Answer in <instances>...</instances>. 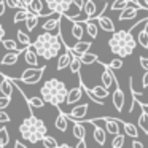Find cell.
<instances>
[{
  "mask_svg": "<svg viewBox=\"0 0 148 148\" xmlns=\"http://www.w3.org/2000/svg\"><path fill=\"white\" fill-rule=\"evenodd\" d=\"M91 46H92L91 42H83V40H80V42H77L75 45L70 46V51L73 53V54H77V56H81V54H84L86 51H89Z\"/></svg>",
  "mask_w": 148,
  "mask_h": 148,
  "instance_id": "ac0fdd59",
  "label": "cell"
},
{
  "mask_svg": "<svg viewBox=\"0 0 148 148\" xmlns=\"http://www.w3.org/2000/svg\"><path fill=\"white\" fill-rule=\"evenodd\" d=\"M73 3H75V7L78 8V10H83L84 8V3H86V0H73Z\"/></svg>",
  "mask_w": 148,
  "mask_h": 148,
  "instance_id": "bcb514c9",
  "label": "cell"
},
{
  "mask_svg": "<svg viewBox=\"0 0 148 148\" xmlns=\"http://www.w3.org/2000/svg\"><path fill=\"white\" fill-rule=\"evenodd\" d=\"M84 147H86V142H84V140H78L77 148H84Z\"/></svg>",
  "mask_w": 148,
  "mask_h": 148,
  "instance_id": "f5cc1de1",
  "label": "cell"
},
{
  "mask_svg": "<svg viewBox=\"0 0 148 148\" xmlns=\"http://www.w3.org/2000/svg\"><path fill=\"white\" fill-rule=\"evenodd\" d=\"M29 10L32 11V13H37L42 16V11H43V2L42 0H32V3H30Z\"/></svg>",
  "mask_w": 148,
  "mask_h": 148,
  "instance_id": "f35d334b",
  "label": "cell"
},
{
  "mask_svg": "<svg viewBox=\"0 0 148 148\" xmlns=\"http://www.w3.org/2000/svg\"><path fill=\"white\" fill-rule=\"evenodd\" d=\"M83 11H84V16H86L88 19H92V18L97 14V5H96V2H94V0H86Z\"/></svg>",
  "mask_w": 148,
  "mask_h": 148,
  "instance_id": "603a6c76",
  "label": "cell"
},
{
  "mask_svg": "<svg viewBox=\"0 0 148 148\" xmlns=\"http://www.w3.org/2000/svg\"><path fill=\"white\" fill-rule=\"evenodd\" d=\"M137 40L132 35V29L129 30H118V32H113L112 38L108 40V46L110 51L113 54L119 56V58H127L134 53V49L137 48Z\"/></svg>",
  "mask_w": 148,
  "mask_h": 148,
  "instance_id": "7a4b0ae2",
  "label": "cell"
},
{
  "mask_svg": "<svg viewBox=\"0 0 148 148\" xmlns=\"http://www.w3.org/2000/svg\"><path fill=\"white\" fill-rule=\"evenodd\" d=\"M10 103H11V97H8V96L0 97V110H5Z\"/></svg>",
  "mask_w": 148,
  "mask_h": 148,
  "instance_id": "ee69618b",
  "label": "cell"
},
{
  "mask_svg": "<svg viewBox=\"0 0 148 148\" xmlns=\"http://www.w3.org/2000/svg\"><path fill=\"white\" fill-rule=\"evenodd\" d=\"M123 129H124V134L127 137H132V138L138 137V127L132 123H123Z\"/></svg>",
  "mask_w": 148,
  "mask_h": 148,
  "instance_id": "f546056e",
  "label": "cell"
},
{
  "mask_svg": "<svg viewBox=\"0 0 148 148\" xmlns=\"http://www.w3.org/2000/svg\"><path fill=\"white\" fill-rule=\"evenodd\" d=\"M24 54V61H26V64H29L30 67H38V53H37L35 46H34V43H30V45L26 46V49L23 51Z\"/></svg>",
  "mask_w": 148,
  "mask_h": 148,
  "instance_id": "9c48e42d",
  "label": "cell"
},
{
  "mask_svg": "<svg viewBox=\"0 0 148 148\" xmlns=\"http://www.w3.org/2000/svg\"><path fill=\"white\" fill-rule=\"evenodd\" d=\"M34 46H35L40 58L49 61V59H54L61 54L62 48L65 46V42L62 38L61 32L54 34V32H45L43 30V34L37 35Z\"/></svg>",
  "mask_w": 148,
  "mask_h": 148,
  "instance_id": "6da1fadb",
  "label": "cell"
},
{
  "mask_svg": "<svg viewBox=\"0 0 148 148\" xmlns=\"http://www.w3.org/2000/svg\"><path fill=\"white\" fill-rule=\"evenodd\" d=\"M142 8L143 7H142L140 3H137V2H131V3L121 11V14H119V21H129V19L137 18L138 10H142Z\"/></svg>",
  "mask_w": 148,
  "mask_h": 148,
  "instance_id": "ba28073f",
  "label": "cell"
},
{
  "mask_svg": "<svg viewBox=\"0 0 148 148\" xmlns=\"http://www.w3.org/2000/svg\"><path fill=\"white\" fill-rule=\"evenodd\" d=\"M84 32H86V24H84V23H73V24H72L70 34H72V37H73L77 42H80V40L83 38Z\"/></svg>",
  "mask_w": 148,
  "mask_h": 148,
  "instance_id": "d6986e66",
  "label": "cell"
},
{
  "mask_svg": "<svg viewBox=\"0 0 148 148\" xmlns=\"http://www.w3.org/2000/svg\"><path fill=\"white\" fill-rule=\"evenodd\" d=\"M112 100H113V107L116 108V112H123V107H124V92L118 86V81L115 83V91H113Z\"/></svg>",
  "mask_w": 148,
  "mask_h": 148,
  "instance_id": "7c38bea8",
  "label": "cell"
},
{
  "mask_svg": "<svg viewBox=\"0 0 148 148\" xmlns=\"http://www.w3.org/2000/svg\"><path fill=\"white\" fill-rule=\"evenodd\" d=\"M88 108H89V105H88V103L77 105L75 108H72L70 112H67V116H69L70 119H73V121H77V119L83 121V118L86 116V113H88Z\"/></svg>",
  "mask_w": 148,
  "mask_h": 148,
  "instance_id": "4fadbf2b",
  "label": "cell"
},
{
  "mask_svg": "<svg viewBox=\"0 0 148 148\" xmlns=\"http://www.w3.org/2000/svg\"><path fill=\"white\" fill-rule=\"evenodd\" d=\"M70 61H72V51L70 48L69 49H64V53L58 56V70H64L65 67L70 65Z\"/></svg>",
  "mask_w": 148,
  "mask_h": 148,
  "instance_id": "e0dca14e",
  "label": "cell"
},
{
  "mask_svg": "<svg viewBox=\"0 0 148 148\" xmlns=\"http://www.w3.org/2000/svg\"><path fill=\"white\" fill-rule=\"evenodd\" d=\"M135 2H137V3H140V0H135ZM140 5H142V3H140Z\"/></svg>",
  "mask_w": 148,
  "mask_h": 148,
  "instance_id": "6f0895ef",
  "label": "cell"
},
{
  "mask_svg": "<svg viewBox=\"0 0 148 148\" xmlns=\"http://www.w3.org/2000/svg\"><path fill=\"white\" fill-rule=\"evenodd\" d=\"M16 35H18V42L21 43L23 46H27V45H30V37H29V34H26L24 30H18L16 32Z\"/></svg>",
  "mask_w": 148,
  "mask_h": 148,
  "instance_id": "74e56055",
  "label": "cell"
},
{
  "mask_svg": "<svg viewBox=\"0 0 148 148\" xmlns=\"http://www.w3.org/2000/svg\"><path fill=\"white\" fill-rule=\"evenodd\" d=\"M7 5L10 8H24L23 0H7Z\"/></svg>",
  "mask_w": 148,
  "mask_h": 148,
  "instance_id": "7bdbcfd3",
  "label": "cell"
},
{
  "mask_svg": "<svg viewBox=\"0 0 148 148\" xmlns=\"http://www.w3.org/2000/svg\"><path fill=\"white\" fill-rule=\"evenodd\" d=\"M14 147H16V148H26V145H23L21 142H16V143H14Z\"/></svg>",
  "mask_w": 148,
  "mask_h": 148,
  "instance_id": "11a10c76",
  "label": "cell"
},
{
  "mask_svg": "<svg viewBox=\"0 0 148 148\" xmlns=\"http://www.w3.org/2000/svg\"><path fill=\"white\" fill-rule=\"evenodd\" d=\"M143 5H145V7L148 8V0H143Z\"/></svg>",
  "mask_w": 148,
  "mask_h": 148,
  "instance_id": "9f6ffc18",
  "label": "cell"
},
{
  "mask_svg": "<svg viewBox=\"0 0 148 148\" xmlns=\"http://www.w3.org/2000/svg\"><path fill=\"white\" fill-rule=\"evenodd\" d=\"M143 107H148V103H145V105H143Z\"/></svg>",
  "mask_w": 148,
  "mask_h": 148,
  "instance_id": "91938a15",
  "label": "cell"
},
{
  "mask_svg": "<svg viewBox=\"0 0 148 148\" xmlns=\"http://www.w3.org/2000/svg\"><path fill=\"white\" fill-rule=\"evenodd\" d=\"M7 0H2V2H0V16H3L5 14V10H7Z\"/></svg>",
  "mask_w": 148,
  "mask_h": 148,
  "instance_id": "7dc6e473",
  "label": "cell"
},
{
  "mask_svg": "<svg viewBox=\"0 0 148 148\" xmlns=\"http://www.w3.org/2000/svg\"><path fill=\"white\" fill-rule=\"evenodd\" d=\"M69 119L70 118L67 116V113H64L62 110H59L58 118H56V127H58L61 132H65L67 127H69Z\"/></svg>",
  "mask_w": 148,
  "mask_h": 148,
  "instance_id": "ffe728a7",
  "label": "cell"
},
{
  "mask_svg": "<svg viewBox=\"0 0 148 148\" xmlns=\"http://www.w3.org/2000/svg\"><path fill=\"white\" fill-rule=\"evenodd\" d=\"M19 132L21 137L29 140L30 143H37L38 140H42L43 135H46L48 129H46L45 123L40 118H37L34 113H30L29 118H26L19 126Z\"/></svg>",
  "mask_w": 148,
  "mask_h": 148,
  "instance_id": "277c9868",
  "label": "cell"
},
{
  "mask_svg": "<svg viewBox=\"0 0 148 148\" xmlns=\"http://www.w3.org/2000/svg\"><path fill=\"white\" fill-rule=\"evenodd\" d=\"M132 147H134V148H143V143H142V142L134 140V142H132Z\"/></svg>",
  "mask_w": 148,
  "mask_h": 148,
  "instance_id": "f907efd6",
  "label": "cell"
},
{
  "mask_svg": "<svg viewBox=\"0 0 148 148\" xmlns=\"http://www.w3.org/2000/svg\"><path fill=\"white\" fill-rule=\"evenodd\" d=\"M102 64V75H100V81H102V84L107 88V89H110V88L113 86V84L116 83V78L115 75H113V69H110L108 65H105L103 62H100Z\"/></svg>",
  "mask_w": 148,
  "mask_h": 148,
  "instance_id": "30bf717a",
  "label": "cell"
},
{
  "mask_svg": "<svg viewBox=\"0 0 148 148\" xmlns=\"http://www.w3.org/2000/svg\"><path fill=\"white\" fill-rule=\"evenodd\" d=\"M46 8L53 11H58V13H62L65 16H72L70 10L72 8H77L73 3V0H45Z\"/></svg>",
  "mask_w": 148,
  "mask_h": 148,
  "instance_id": "8992f818",
  "label": "cell"
},
{
  "mask_svg": "<svg viewBox=\"0 0 148 148\" xmlns=\"http://www.w3.org/2000/svg\"><path fill=\"white\" fill-rule=\"evenodd\" d=\"M123 58H119L118 56V59H112V61L108 62V67L110 69H113V70H118V69H123Z\"/></svg>",
  "mask_w": 148,
  "mask_h": 148,
  "instance_id": "b9f144b4",
  "label": "cell"
},
{
  "mask_svg": "<svg viewBox=\"0 0 148 148\" xmlns=\"http://www.w3.org/2000/svg\"><path fill=\"white\" fill-rule=\"evenodd\" d=\"M81 65H83V62H81V58L72 53V61H70V65H69L70 72H72V73H75V75H80Z\"/></svg>",
  "mask_w": 148,
  "mask_h": 148,
  "instance_id": "484cf974",
  "label": "cell"
},
{
  "mask_svg": "<svg viewBox=\"0 0 148 148\" xmlns=\"http://www.w3.org/2000/svg\"><path fill=\"white\" fill-rule=\"evenodd\" d=\"M3 38H5V27L0 26V40H3Z\"/></svg>",
  "mask_w": 148,
  "mask_h": 148,
  "instance_id": "816d5d0a",
  "label": "cell"
},
{
  "mask_svg": "<svg viewBox=\"0 0 148 148\" xmlns=\"http://www.w3.org/2000/svg\"><path fill=\"white\" fill-rule=\"evenodd\" d=\"M2 45H3L8 51H18V49H23V51H24V49H26V46H18V43L14 42V40L3 38V40H2Z\"/></svg>",
  "mask_w": 148,
  "mask_h": 148,
  "instance_id": "e575fe53",
  "label": "cell"
},
{
  "mask_svg": "<svg viewBox=\"0 0 148 148\" xmlns=\"http://www.w3.org/2000/svg\"><path fill=\"white\" fill-rule=\"evenodd\" d=\"M142 84H143V88H148V70L143 73V77H142Z\"/></svg>",
  "mask_w": 148,
  "mask_h": 148,
  "instance_id": "681fc988",
  "label": "cell"
},
{
  "mask_svg": "<svg viewBox=\"0 0 148 148\" xmlns=\"http://www.w3.org/2000/svg\"><path fill=\"white\" fill-rule=\"evenodd\" d=\"M119 119L110 118V116H105V129L110 135H116L121 132V126H119Z\"/></svg>",
  "mask_w": 148,
  "mask_h": 148,
  "instance_id": "2e32d148",
  "label": "cell"
},
{
  "mask_svg": "<svg viewBox=\"0 0 148 148\" xmlns=\"http://www.w3.org/2000/svg\"><path fill=\"white\" fill-rule=\"evenodd\" d=\"M131 2H135V0H113L110 8H112L113 11H123Z\"/></svg>",
  "mask_w": 148,
  "mask_h": 148,
  "instance_id": "836d02e7",
  "label": "cell"
},
{
  "mask_svg": "<svg viewBox=\"0 0 148 148\" xmlns=\"http://www.w3.org/2000/svg\"><path fill=\"white\" fill-rule=\"evenodd\" d=\"M99 2H107V0H99Z\"/></svg>",
  "mask_w": 148,
  "mask_h": 148,
  "instance_id": "680465c9",
  "label": "cell"
},
{
  "mask_svg": "<svg viewBox=\"0 0 148 148\" xmlns=\"http://www.w3.org/2000/svg\"><path fill=\"white\" fill-rule=\"evenodd\" d=\"M80 58H81V62H83V65H91V64H97V62H99V58H97V54H94V53H89V51H86L84 54H81Z\"/></svg>",
  "mask_w": 148,
  "mask_h": 148,
  "instance_id": "1f68e13d",
  "label": "cell"
},
{
  "mask_svg": "<svg viewBox=\"0 0 148 148\" xmlns=\"http://www.w3.org/2000/svg\"><path fill=\"white\" fill-rule=\"evenodd\" d=\"M69 89L65 86L64 81L58 80V78H49L48 81H45L40 89V96L46 100V103H51L54 107H59L62 102L67 100Z\"/></svg>",
  "mask_w": 148,
  "mask_h": 148,
  "instance_id": "3957f363",
  "label": "cell"
},
{
  "mask_svg": "<svg viewBox=\"0 0 148 148\" xmlns=\"http://www.w3.org/2000/svg\"><path fill=\"white\" fill-rule=\"evenodd\" d=\"M43 73H45V67H30V69H26L23 72V75L19 78H14V80L26 84H37L42 80Z\"/></svg>",
  "mask_w": 148,
  "mask_h": 148,
  "instance_id": "5b68a950",
  "label": "cell"
},
{
  "mask_svg": "<svg viewBox=\"0 0 148 148\" xmlns=\"http://www.w3.org/2000/svg\"><path fill=\"white\" fill-rule=\"evenodd\" d=\"M107 129H102V126H94V138L99 145H105L107 142V135H105Z\"/></svg>",
  "mask_w": 148,
  "mask_h": 148,
  "instance_id": "4316f807",
  "label": "cell"
},
{
  "mask_svg": "<svg viewBox=\"0 0 148 148\" xmlns=\"http://www.w3.org/2000/svg\"><path fill=\"white\" fill-rule=\"evenodd\" d=\"M42 142L46 148H58V142H56V138L51 137V135H43Z\"/></svg>",
  "mask_w": 148,
  "mask_h": 148,
  "instance_id": "60d3db41",
  "label": "cell"
},
{
  "mask_svg": "<svg viewBox=\"0 0 148 148\" xmlns=\"http://www.w3.org/2000/svg\"><path fill=\"white\" fill-rule=\"evenodd\" d=\"M13 78H8L5 73H2V83H0V92H2V96H8L11 97L13 96Z\"/></svg>",
  "mask_w": 148,
  "mask_h": 148,
  "instance_id": "9a60e30c",
  "label": "cell"
},
{
  "mask_svg": "<svg viewBox=\"0 0 148 148\" xmlns=\"http://www.w3.org/2000/svg\"><path fill=\"white\" fill-rule=\"evenodd\" d=\"M138 127L143 131V134L148 135V112L147 110H142L140 115H138Z\"/></svg>",
  "mask_w": 148,
  "mask_h": 148,
  "instance_id": "4dcf8cb0",
  "label": "cell"
},
{
  "mask_svg": "<svg viewBox=\"0 0 148 148\" xmlns=\"http://www.w3.org/2000/svg\"><path fill=\"white\" fill-rule=\"evenodd\" d=\"M78 78H80V77H78ZM83 92H84V88H83V84H81V81H80V84H78V86L69 89V94H67V100H65V103H69V105H73V103H77L78 100L83 97Z\"/></svg>",
  "mask_w": 148,
  "mask_h": 148,
  "instance_id": "8fae6325",
  "label": "cell"
},
{
  "mask_svg": "<svg viewBox=\"0 0 148 148\" xmlns=\"http://www.w3.org/2000/svg\"><path fill=\"white\" fill-rule=\"evenodd\" d=\"M21 53H23V49L7 53V54L3 56V59L0 61V64H2V65H13V64H16V62H18V58H19Z\"/></svg>",
  "mask_w": 148,
  "mask_h": 148,
  "instance_id": "44dd1931",
  "label": "cell"
},
{
  "mask_svg": "<svg viewBox=\"0 0 148 148\" xmlns=\"http://www.w3.org/2000/svg\"><path fill=\"white\" fill-rule=\"evenodd\" d=\"M124 140H126V137L119 132V134H116V135H113V140H112V147L113 148H121L123 145H124Z\"/></svg>",
  "mask_w": 148,
  "mask_h": 148,
  "instance_id": "ab89813d",
  "label": "cell"
},
{
  "mask_svg": "<svg viewBox=\"0 0 148 148\" xmlns=\"http://www.w3.org/2000/svg\"><path fill=\"white\" fill-rule=\"evenodd\" d=\"M97 23H99V27L103 30V32H108V34L116 32L115 30V23L112 21V18L105 16L103 13H100L99 16H97Z\"/></svg>",
  "mask_w": 148,
  "mask_h": 148,
  "instance_id": "5bb4252c",
  "label": "cell"
},
{
  "mask_svg": "<svg viewBox=\"0 0 148 148\" xmlns=\"http://www.w3.org/2000/svg\"><path fill=\"white\" fill-rule=\"evenodd\" d=\"M72 132H73L75 138H78V140H84V137H86V129H84V126H83V121L77 119V121L73 123V129H72Z\"/></svg>",
  "mask_w": 148,
  "mask_h": 148,
  "instance_id": "7402d4cb",
  "label": "cell"
},
{
  "mask_svg": "<svg viewBox=\"0 0 148 148\" xmlns=\"http://www.w3.org/2000/svg\"><path fill=\"white\" fill-rule=\"evenodd\" d=\"M10 121V116L7 115V112H5V110H0V123H8Z\"/></svg>",
  "mask_w": 148,
  "mask_h": 148,
  "instance_id": "f6af8a7d",
  "label": "cell"
},
{
  "mask_svg": "<svg viewBox=\"0 0 148 148\" xmlns=\"http://www.w3.org/2000/svg\"><path fill=\"white\" fill-rule=\"evenodd\" d=\"M23 3H24V7H26V8H29L30 3H32V0H23Z\"/></svg>",
  "mask_w": 148,
  "mask_h": 148,
  "instance_id": "db71d44e",
  "label": "cell"
},
{
  "mask_svg": "<svg viewBox=\"0 0 148 148\" xmlns=\"http://www.w3.org/2000/svg\"><path fill=\"white\" fill-rule=\"evenodd\" d=\"M8 143H10V135H8V129L3 126L0 129V147L5 148Z\"/></svg>",
  "mask_w": 148,
  "mask_h": 148,
  "instance_id": "8d00e7d4",
  "label": "cell"
},
{
  "mask_svg": "<svg viewBox=\"0 0 148 148\" xmlns=\"http://www.w3.org/2000/svg\"><path fill=\"white\" fill-rule=\"evenodd\" d=\"M29 13H30V10L29 8H18V11L14 13V16H13V23L14 24H18V23H21V21H26V18L29 16Z\"/></svg>",
  "mask_w": 148,
  "mask_h": 148,
  "instance_id": "d6a6232c",
  "label": "cell"
},
{
  "mask_svg": "<svg viewBox=\"0 0 148 148\" xmlns=\"http://www.w3.org/2000/svg\"><path fill=\"white\" fill-rule=\"evenodd\" d=\"M137 42H138V45H140L142 48L148 49V24L137 34Z\"/></svg>",
  "mask_w": 148,
  "mask_h": 148,
  "instance_id": "83f0119b",
  "label": "cell"
},
{
  "mask_svg": "<svg viewBox=\"0 0 148 148\" xmlns=\"http://www.w3.org/2000/svg\"><path fill=\"white\" fill-rule=\"evenodd\" d=\"M40 18H42L40 14L32 13V11H30L29 16L26 18V29H27V32H32V30L38 26V19H40Z\"/></svg>",
  "mask_w": 148,
  "mask_h": 148,
  "instance_id": "cb8c5ba5",
  "label": "cell"
},
{
  "mask_svg": "<svg viewBox=\"0 0 148 148\" xmlns=\"http://www.w3.org/2000/svg\"><path fill=\"white\" fill-rule=\"evenodd\" d=\"M26 102H27V105H29L30 108H43V105H45L46 100L43 99L42 96H40V97L35 96V97H27Z\"/></svg>",
  "mask_w": 148,
  "mask_h": 148,
  "instance_id": "f1b7e54d",
  "label": "cell"
},
{
  "mask_svg": "<svg viewBox=\"0 0 148 148\" xmlns=\"http://www.w3.org/2000/svg\"><path fill=\"white\" fill-rule=\"evenodd\" d=\"M140 59V65L143 70H148V58H138Z\"/></svg>",
  "mask_w": 148,
  "mask_h": 148,
  "instance_id": "c3c4849f",
  "label": "cell"
},
{
  "mask_svg": "<svg viewBox=\"0 0 148 148\" xmlns=\"http://www.w3.org/2000/svg\"><path fill=\"white\" fill-rule=\"evenodd\" d=\"M91 91H92L94 94H96L97 97H100V99H105V97H108V89H107L105 86H100V84H97V86H92L91 88Z\"/></svg>",
  "mask_w": 148,
  "mask_h": 148,
  "instance_id": "d590c367",
  "label": "cell"
},
{
  "mask_svg": "<svg viewBox=\"0 0 148 148\" xmlns=\"http://www.w3.org/2000/svg\"><path fill=\"white\" fill-rule=\"evenodd\" d=\"M61 21H62V13L56 11L53 14V18H46V21L43 23L42 29L45 32H61Z\"/></svg>",
  "mask_w": 148,
  "mask_h": 148,
  "instance_id": "52a82bcc",
  "label": "cell"
},
{
  "mask_svg": "<svg viewBox=\"0 0 148 148\" xmlns=\"http://www.w3.org/2000/svg\"><path fill=\"white\" fill-rule=\"evenodd\" d=\"M84 24H86V34L91 37V38H97V35H99V23H94L92 19H88L84 21Z\"/></svg>",
  "mask_w": 148,
  "mask_h": 148,
  "instance_id": "d4e9b609",
  "label": "cell"
}]
</instances>
